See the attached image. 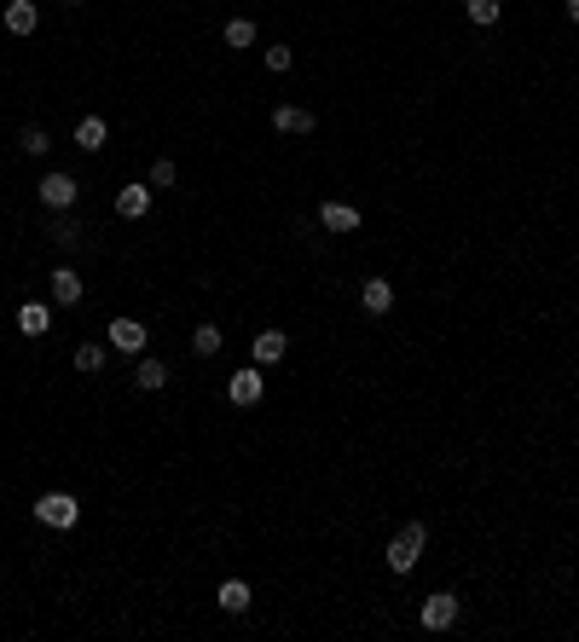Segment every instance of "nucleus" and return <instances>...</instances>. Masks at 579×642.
<instances>
[{
  "instance_id": "obj_1",
  "label": "nucleus",
  "mask_w": 579,
  "mask_h": 642,
  "mask_svg": "<svg viewBox=\"0 0 579 642\" xmlns=\"http://www.w3.org/2000/svg\"><path fill=\"white\" fill-rule=\"evenodd\" d=\"M423 550H429V527L423 521H405L400 533L388 538V550H383L388 555V573H412V567L423 562Z\"/></svg>"
},
{
  "instance_id": "obj_2",
  "label": "nucleus",
  "mask_w": 579,
  "mask_h": 642,
  "mask_svg": "<svg viewBox=\"0 0 579 642\" xmlns=\"http://www.w3.org/2000/svg\"><path fill=\"white\" fill-rule=\"evenodd\" d=\"M35 521H41V527H58V533H64V527H76V521H81V503L70 498V492H41V498H35Z\"/></svg>"
},
{
  "instance_id": "obj_3",
  "label": "nucleus",
  "mask_w": 579,
  "mask_h": 642,
  "mask_svg": "<svg viewBox=\"0 0 579 642\" xmlns=\"http://www.w3.org/2000/svg\"><path fill=\"white\" fill-rule=\"evenodd\" d=\"M458 608H464V602L452 596V590H435V596L423 602V613H417V620H423V631H452V625H458Z\"/></svg>"
},
{
  "instance_id": "obj_4",
  "label": "nucleus",
  "mask_w": 579,
  "mask_h": 642,
  "mask_svg": "<svg viewBox=\"0 0 579 642\" xmlns=\"http://www.w3.org/2000/svg\"><path fill=\"white\" fill-rule=\"evenodd\" d=\"M76 191H81V185L70 180V174H47V180H41V203L58 208V215H64V208H76Z\"/></svg>"
},
{
  "instance_id": "obj_5",
  "label": "nucleus",
  "mask_w": 579,
  "mask_h": 642,
  "mask_svg": "<svg viewBox=\"0 0 579 642\" xmlns=\"http://www.w3.org/2000/svg\"><path fill=\"white\" fill-rule=\"evenodd\" d=\"M226 393H232V405H261V393H267V382H261V370H232V382H226Z\"/></svg>"
},
{
  "instance_id": "obj_6",
  "label": "nucleus",
  "mask_w": 579,
  "mask_h": 642,
  "mask_svg": "<svg viewBox=\"0 0 579 642\" xmlns=\"http://www.w3.org/2000/svg\"><path fill=\"white\" fill-rule=\"evenodd\" d=\"M116 215L122 220H145L151 215V185H122L116 191Z\"/></svg>"
},
{
  "instance_id": "obj_7",
  "label": "nucleus",
  "mask_w": 579,
  "mask_h": 642,
  "mask_svg": "<svg viewBox=\"0 0 579 642\" xmlns=\"http://www.w3.org/2000/svg\"><path fill=\"white\" fill-rule=\"evenodd\" d=\"M110 348L116 353H145V325L140 318H116V325H110Z\"/></svg>"
},
{
  "instance_id": "obj_8",
  "label": "nucleus",
  "mask_w": 579,
  "mask_h": 642,
  "mask_svg": "<svg viewBox=\"0 0 579 642\" xmlns=\"http://www.w3.org/2000/svg\"><path fill=\"white\" fill-rule=\"evenodd\" d=\"M273 128L302 139V133H313V128H319V122H313V110H302V105H278V110H273Z\"/></svg>"
},
{
  "instance_id": "obj_9",
  "label": "nucleus",
  "mask_w": 579,
  "mask_h": 642,
  "mask_svg": "<svg viewBox=\"0 0 579 642\" xmlns=\"http://www.w3.org/2000/svg\"><path fill=\"white\" fill-rule=\"evenodd\" d=\"M360 301H365V313H377V318L394 313V283L388 278H365L360 283Z\"/></svg>"
},
{
  "instance_id": "obj_10",
  "label": "nucleus",
  "mask_w": 579,
  "mask_h": 642,
  "mask_svg": "<svg viewBox=\"0 0 579 642\" xmlns=\"http://www.w3.org/2000/svg\"><path fill=\"white\" fill-rule=\"evenodd\" d=\"M18 330L23 336H47V330H53V307L47 301H23L18 307Z\"/></svg>"
},
{
  "instance_id": "obj_11",
  "label": "nucleus",
  "mask_w": 579,
  "mask_h": 642,
  "mask_svg": "<svg viewBox=\"0 0 579 642\" xmlns=\"http://www.w3.org/2000/svg\"><path fill=\"white\" fill-rule=\"evenodd\" d=\"M319 226L325 232H360V208L353 203H325L319 208Z\"/></svg>"
},
{
  "instance_id": "obj_12",
  "label": "nucleus",
  "mask_w": 579,
  "mask_h": 642,
  "mask_svg": "<svg viewBox=\"0 0 579 642\" xmlns=\"http://www.w3.org/2000/svg\"><path fill=\"white\" fill-rule=\"evenodd\" d=\"M290 353V336L285 330H261V336H255V365H278Z\"/></svg>"
},
{
  "instance_id": "obj_13",
  "label": "nucleus",
  "mask_w": 579,
  "mask_h": 642,
  "mask_svg": "<svg viewBox=\"0 0 579 642\" xmlns=\"http://www.w3.org/2000/svg\"><path fill=\"white\" fill-rule=\"evenodd\" d=\"M35 23H41L35 0H12V6H6V30L12 35H35Z\"/></svg>"
},
{
  "instance_id": "obj_14",
  "label": "nucleus",
  "mask_w": 579,
  "mask_h": 642,
  "mask_svg": "<svg viewBox=\"0 0 579 642\" xmlns=\"http://www.w3.org/2000/svg\"><path fill=\"white\" fill-rule=\"evenodd\" d=\"M105 139H110L105 116H81L76 122V145H81V151H105Z\"/></svg>"
},
{
  "instance_id": "obj_15",
  "label": "nucleus",
  "mask_w": 579,
  "mask_h": 642,
  "mask_svg": "<svg viewBox=\"0 0 579 642\" xmlns=\"http://www.w3.org/2000/svg\"><path fill=\"white\" fill-rule=\"evenodd\" d=\"M220 348H226V336H220V325H197V330H192V353H197V359H215Z\"/></svg>"
},
{
  "instance_id": "obj_16",
  "label": "nucleus",
  "mask_w": 579,
  "mask_h": 642,
  "mask_svg": "<svg viewBox=\"0 0 579 642\" xmlns=\"http://www.w3.org/2000/svg\"><path fill=\"white\" fill-rule=\"evenodd\" d=\"M163 382H168V365H163V359H140V365H133V388L157 393Z\"/></svg>"
},
{
  "instance_id": "obj_17",
  "label": "nucleus",
  "mask_w": 579,
  "mask_h": 642,
  "mask_svg": "<svg viewBox=\"0 0 579 642\" xmlns=\"http://www.w3.org/2000/svg\"><path fill=\"white\" fill-rule=\"evenodd\" d=\"M53 301L58 307H76L81 301V278L70 273V266H58V273H53Z\"/></svg>"
},
{
  "instance_id": "obj_18",
  "label": "nucleus",
  "mask_w": 579,
  "mask_h": 642,
  "mask_svg": "<svg viewBox=\"0 0 579 642\" xmlns=\"http://www.w3.org/2000/svg\"><path fill=\"white\" fill-rule=\"evenodd\" d=\"M220 608L226 613H250V585H243V579H226V585H220Z\"/></svg>"
},
{
  "instance_id": "obj_19",
  "label": "nucleus",
  "mask_w": 579,
  "mask_h": 642,
  "mask_svg": "<svg viewBox=\"0 0 579 642\" xmlns=\"http://www.w3.org/2000/svg\"><path fill=\"white\" fill-rule=\"evenodd\" d=\"M18 139H23V151H30V156H47V151H53V133H47V128H35V122L18 133Z\"/></svg>"
},
{
  "instance_id": "obj_20",
  "label": "nucleus",
  "mask_w": 579,
  "mask_h": 642,
  "mask_svg": "<svg viewBox=\"0 0 579 642\" xmlns=\"http://www.w3.org/2000/svg\"><path fill=\"white\" fill-rule=\"evenodd\" d=\"M175 180H180V168L168 163V156H157V163H151V180H145V185H151V191H168Z\"/></svg>"
},
{
  "instance_id": "obj_21",
  "label": "nucleus",
  "mask_w": 579,
  "mask_h": 642,
  "mask_svg": "<svg viewBox=\"0 0 579 642\" xmlns=\"http://www.w3.org/2000/svg\"><path fill=\"white\" fill-rule=\"evenodd\" d=\"M76 370H88V376H93V370H105V348H98V342H81V348H76Z\"/></svg>"
},
{
  "instance_id": "obj_22",
  "label": "nucleus",
  "mask_w": 579,
  "mask_h": 642,
  "mask_svg": "<svg viewBox=\"0 0 579 642\" xmlns=\"http://www.w3.org/2000/svg\"><path fill=\"white\" fill-rule=\"evenodd\" d=\"M464 12H470V23H498V0H464Z\"/></svg>"
},
{
  "instance_id": "obj_23",
  "label": "nucleus",
  "mask_w": 579,
  "mask_h": 642,
  "mask_svg": "<svg viewBox=\"0 0 579 642\" xmlns=\"http://www.w3.org/2000/svg\"><path fill=\"white\" fill-rule=\"evenodd\" d=\"M226 46H255V23L250 18H232L226 23Z\"/></svg>"
},
{
  "instance_id": "obj_24",
  "label": "nucleus",
  "mask_w": 579,
  "mask_h": 642,
  "mask_svg": "<svg viewBox=\"0 0 579 642\" xmlns=\"http://www.w3.org/2000/svg\"><path fill=\"white\" fill-rule=\"evenodd\" d=\"M76 238H81V220H70V208H64V215L53 220V243H76Z\"/></svg>"
},
{
  "instance_id": "obj_25",
  "label": "nucleus",
  "mask_w": 579,
  "mask_h": 642,
  "mask_svg": "<svg viewBox=\"0 0 579 642\" xmlns=\"http://www.w3.org/2000/svg\"><path fill=\"white\" fill-rule=\"evenodd\" d=\"M267 70H278V76H285V70H290V46H267Z\"/></svg>"
},
{
  "instance_id": "obj_26",
  "label": "nucleus",
  "mask_w": 579,
  "mask_h": 642,
  "mask_svg": "<svg viewBox=\"0 0 579 642\" xmlns=\"http://www.w3.org/2000/svg\"><path fill=\"white\" fill-rule=\"evenodd\" d=\"M568 18H574V23H579V0H568Z\"/></svg>"
}]
</instances>
